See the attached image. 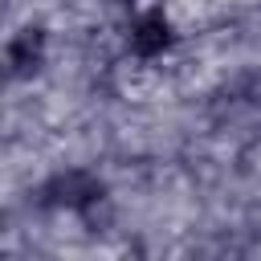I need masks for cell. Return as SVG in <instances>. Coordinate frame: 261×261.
<instances>
[{"label":"cell","mask_w":261,"mask_h":261,"mask_svg":"<svg viewBox=\"0 0 261 261\" xmlns=\"http://www.w3.org/2000/svg\"><path fill=\"white\" fill-rule=\"evenodd\" d=\"M45 45H49L45 29H41V24H24V29L8 41V49H4L8 73H12V77H33V73L45 65Z\"/></svg>","instance_id":"cell-2"},{"label":"cell","mask_w":261,"mask_h":261,"mask_svg":"<svg viewBox=\"0 0 261 261\" xmlns=\"http://www.w3.org/2000/svg\"><path fill=\"white\" fill-rule=\"evenodd\" d=\"M171 41H175V33H171V20L163 16V8H147L130 24V49L139 57H159L171 49Z\"/></svg>","instance_id":"cell-3"},{"label":"cell","mask_w":261,"mask_h":261,"mask_svg":"<svg viewBox=\"0 0 261 261\" xmlns=\"http://www.w3.org/2000/svg\"><path fill=\"white\" fill-rule=\"evenodd\" d=\"M37 200L45 208H69V212H90L106 200V184L86 171V167H65V171H53L41 188H37Z\"/></svg>","instance_id":"cell-1"},{"label":"cell","mask_w":261,"mask_h":261,"mask_svg":"<svg viewBox=\"0 0 261 261\" xmlns=\"http://www.w3.org/2000/svg\"><path fill=\"white\" fill-rule=\"evenodd\" d=\"M118 4H122V0H118Z\"/></svg>","instance_id":"cell-4"}]
</instances>
